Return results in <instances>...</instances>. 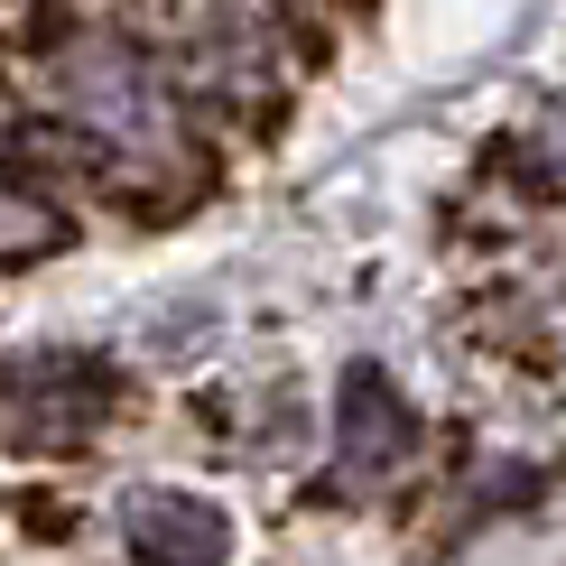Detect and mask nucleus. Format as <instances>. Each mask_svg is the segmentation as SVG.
<instances>
[{
    "label": "nucleus",
    "instance_id": "7ed1b4c3",
    "mask_svg": "<svg viewBox=\"0 0 566 566\" xmlns=\"http://www.w3.org/2000/svg\"><path fill=\"white\" fill-rule=\"evenodd\" d=\"M418 455V409L399 399V381L381 363H353L344 390H335V464L344 483H381Z\"/></svg>",
    "mask_w": 566,
    "mask_h": 566
},
{
    "label": "nucleus",
    "instance_id": "f257e3e1",
    "mask_svg": "<svg viewBox=\"0 0 566 566\" xmlns=\"http://www.w3.org/2000/svg\"><path fill=\"white\" fill-rule=\"evenodd\" d=\"M29 75H38V103H56L75 130H93L130 168H177L186 139H196V112H186L158 38L130 29V19H84L75 38L46 46Z\"/></svg>",
    "mask_w": 566,
    "mask_h": 566
},
{
    "label": "nucleus",
    "instance_id": "20e7f679",
    "mask_svg": "<svg viewBox=\"0 0 566 566\" xmlns=\"http://www.w3.org/2000/svg\"><path fill=\"white\" fill-rule=\"evenodd\" d=\"M122 538L139 566H232V511L177 483H139L122 502Z\"/></svg>",
    "mask_w": 566,
    "mask_h": 566
},
{
    "label": "nucleus",
    "instance_id": "f03ea898",
    "mask_svg": "<svg viewBox=\"0 0 566 566\" xmlns=\"http://www.w3.org/2000/svg\"><path fill=\"white\" fill-rule=\"evenodd\" d=\"M122 409V371L103 353H19L0 371V418L19 446H93Z\"/></svg>",
    "mask_w": 566,
    "mask_h": 566
}]
</instances>
